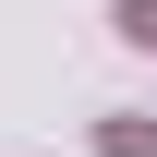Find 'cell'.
Masks as SVG:
<instances>
[{
  "mask_svg": "<svg viewBox=\"0 0 157 157\" xmlns=\"http://www.w3.org/2000/svg\"><path fill=\"white\" fill-rule=\"evenodd\" d=\"M121 36H133V48H157V0H121Z\"/></svg>",
  "mask_w": 157,
  "mask_h": 157,
  "instance_id": "7a4b0ae2",
  "label": "cell"
},
{
  "mask_svg": "<svg viewBox=\"0 0 157 157\" xmlns=\"http://www.w3.org/2000/svg\"><path fill=\"white\" fill-rule=\"evenodd\" d=\"M97 145H109V157H157V121H109Z\"/></svg>",
  "mask_w": 157,
  "mask_h": 157,
  "instance_id": "6da1fadb",
  "label": "cell"
}]
</instances>
